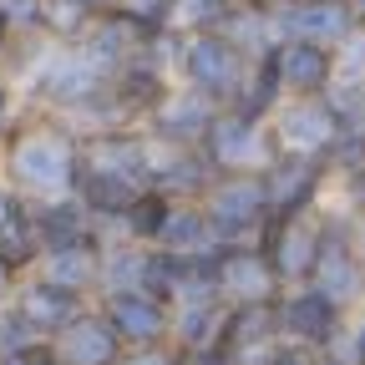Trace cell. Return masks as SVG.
Returning <instances> with one entry per match:
<instances>
[{"label":"cell","mask_w":365,"mask_h":365,"mask_svg":"<svg viewBox=\"0 0 365 365\" xmlns=\"http://www.w3.org/2000/svg\"><path fill=\"white\" fill-rule=\"evenodd\" d=\"M66 314H71V294L61 284H46V289L26 294V319H36V325H61Z\"/></svg>","instance_id":"cell-12"},{"label":"cell","mask_w":365,"mask_h":365,"mask_svg":"<svg viewBox=\"0 0 365 365\" xmlns=\"http://www.w3.org/2000/svg\"><path fill=\"white\" fill-rule=\"evenodd\" d=\"M188 71L208 86V91H228L239 81V51L228 41H213V36H203L193 51H188Z\"/></svg>","instance_id":"cell-1"},{"label":"cell","mask_w":365,"mask_h":365,"mask_svg":"<svg viewBox=\"0 0 365 365\" xmlns=\"http://www.w3.org/2000/svg\"><path fill=\"white\" fill-rule=\"evenodd\" d=\"M284 143H289V148H325V143H330V112H319V107L289 112Z\"/></svg>","instance_id":"cell-8"},{"label":"cell","mask_w":365,"mask_h":365,"mask_svg":"<svg viewBox=\"0 0 365 365\" xmlns=\"http://www.w3.org/2000/svg\"><path fill=\"white\" fill-rule=\"evenodd\" d=\"M239 325V340H259L264 335V325H269V309H249V314H239L234 319Z\"/></svg>","instance_id":"cell-16"},{"label":"cell","mask_w":365,"mask_h":365,"mask_svg":"<svg viewBox=\"0 0 365 365\" xmlns=\"http://www.w3.org/2000/svg\"><path fill=\"white\" fill-rule=\"evenodd\" d=\"M249 143H254L249 122H223V127H218V153H223V158H234V153L249 148Z\"/></svg>","instance_id":"cell-15"},{"label":"cell","mask_w":365,"mask_h":365,"mask_svg":"<svg viewBox=\"0 0 365 365\" xmlns=\"http://www.w3.org/2000/svg\"><path fill=\"white\" fill-rule=\"evenodd\" d=\"M360 11H365V0H360Z\"/></svg>","instance_id":"cell-22"},{"label":"cell","mask_w":365,"mask_h":365,"mask_svg":"<svg viewBox=\"0 0 365 365\" xmlns=\"http://www.w3.org/2000/svg\"><path fill=\"white\" fill-rule=\"evenodd\" d=\"M264 208V182H228V188L213 198V223L223 228H244L254 223Z\"/></svg>","instance_id":"cell-6"},{"label":"cell","mask_w":365,"mask_h":365,"mask_svg":"<svg viewBox=\"0 0 365 365\" xmlns=\"http://www.w3.org/2000/svg\"><path fill=\"white\" fill-rule=\"evenodd\" d=\"M0 16L6 21H36L41 11H36V0H0Z\"/></svg>","instance_id":"cell-17"},{"label":"cell","mask_w":365,"mask_h":365,"mask_svg":"<svg viewBox=\"0 0 365 365\" xmlns=\"http://www.w3.org/2000/svg\"><path fill=\"white\" fill-rule=\"evenodd\" d=\"M289 31H294L304 46H325V41H335V36L350 31V16L335 6V0H314V6L289 11Z\"/></svg>","instance_id":"cell-3"},{"label":"cell","mask_w":365,"mask_h":365,"mask_svg":"<svg viewBox=\"0 0 365 365\" xmlns=\"http://www.w3.org/2000/svg\"><path fill=\"white\" fill-rule=\"evenodd\" d=\"M274 71L284 76V86H299V91H314V86H325L330 76V56H325V46H279V56H274Z\"/></svg>","instance_id":"cell-2"},{"label":"cell","mask_w":365,"mask_h":365,"mask_svg":"<svg viewBox=\"0 0 365 365\" xmlns=\"http://www.w3.org/2000/svg\"><path fill=\"white\" fill-rule=\"evenodd\" d=\"M309 182H314V168H309V163H289L284 173H274V182L264 188V198L274 193V203L299 208V203H304V193H309Z\"/></svg>","instance_id":"cell-11"},{"label":"cell","mask_w":365,"mask_h":365,"mask_svg":"<svg viewBox=\"0 0 365 365\" xmlns=\"http://www.w3.org/2000/svg\"><path fill=\"white\" fill-rule=\"evenodd\" d=\"M274 365H304L299 355H279V360H274Z\"/></svg>","instance_id":"cell-18"},{"label":"cell","mask_w":365,"mask_h":365,"mask_svg":"<svg viewBox=\"0 0 365 365\" xmlns=\"http://www.w3.org/2000/svg\"><path fill=\"white\" fill-rule=\"evenodd\" d=\"M112 325H117L112 335L153 340V335H163V309L143 294H122V299H112Z\"/></svg>","instance_id":"cell-5"},{"label":"cell","mask_w":365,"mask_h":365,"mask_svg":"<svg viewBox=\"0 0 365 365\" xmlns=\"http://www.w3.org/2000/svg\"><path fill=\"white\" fill-rule=\"evenodd\" d=\"M137 365H173V360H137Z\"/></svg>","instance_id":"cell-19"},{"label":"cell","mask_w":365,"mask_h":365,"mask_svg":"<svg viewBox=\"0 0 365 365\" xmlns=\"http://www.w3.org/2000/svg\"><path fill=\"white\" fill-rule=\"evenodd\" d=\"M71 355H76L81 365H107V360L117 355V340H112L107 325H76V330H71Z\"/></svg>","instance_id":"cell-10"},{"label":"cell","mask_w":365,"mask_h":365,"mask_svg":"<svg viewBox=\"0 0 365 365\" xmlns=\"http://www.w3.org/2000/svg\"><path fill=\"white\" fill-rule=\"evenodd\" d=\"M284 325L294 335H304V340H325L330 325H335V304L325 294H299V299L284 304Z\"/></svg>","instance_id":"cell-7"},{"label":"cell","mask_w":365,"mask_h":365,"mask_svg":"<svg viewBox=\"0 0 365 365\" xmlns=\"http://www.w3.org/2000/svg\"><path fill=\"white\" fill-rule=\"evenodd\" d=\"M16 163H21V173H26L31 182H51V178H61V163H66V153L51 143V137H46V143H26Z\"/></svg>","instance_id":"cell-9"},{"label":"cell","mask_w":365,"mask_h":365,"mask_svg":"<svg viewBox=\"0 0 365 365\" xmlns=\"http://www.w3.org/2000/svg\"><path fill=\"white\" fill-rule=\"evenodd\" d=\"M0 117H6V91H0Z\"/></svg>","instance_id":"cell-20"},{"label":"cell","mask_w":365,"mask_h":365,"mask_svg":"<svg viewBox=\"0 0 365 365\" xmlns=\"http://www.w3.org/2000/svg\"><path fill=\"white\" fill-rule=\"evenodd\" d=\"M314 274H319V294H325L330 304L335 299H345V294H355V264H350V254H345V244L340 239H319V249H314Z\"/></svg>","instance_id":"cell-4"},{"label":"cell","mask_w":365,"mask_h":365,"mask_svg":"<svg viewBox=\"0 0 365 365\" xmlns=\"http://www.w3.org/2000/svg\"><path fill=\"white\" fill-rule=\"evenodd\" d=\"M158 234H163L173 249H188L193 239H203V213L178 208V213H168V218H163V228H158Z\"/></svg>","instance_id":"cell-14"},{"label":"cell","mask_w":365,"mask_h":365,"mask_svg":"<svg viewBox=\"0 0 365 365\" xmlns=\"http://www.w3.org/2000/svg\"><path fill=\"white\" fill-rule=\"evenodd\" d=\"M314 234L309 228H299V223H289V234L279 239V269L284 274H304V269H314Z\"/></svg>","instance_id":"cell-13"},{"label":"cell","mask_w":365,"mask_h":365,"mask_svg":"<svg viewBox=\"0 0 365 365\" xmlns=\"http://www.w3.org/2000/svg\"><path fill=\"white\" fill-rule=\"evenodd\" d=\"M360 360H365V335H360Z\"/></svg>","instance_id":"cell-21"}]
</instances>
